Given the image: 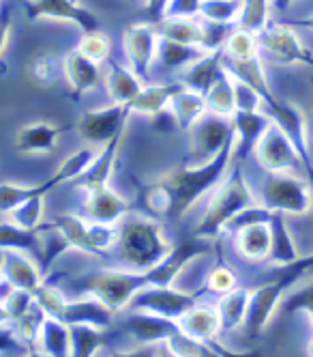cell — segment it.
Returning <instances> with one entry per match:
<instances>
[{
    "instance_id": "2",
    "label": "cell",
    "mask_w": 313,
    "mask_h": 357,
    "mask_svg": "<svg viewBox=\"0 0 313 357\" xmlns=\"http://www.w3.org/2000/svg\"><path fill=\"white\" fill-rule=\"evenodd\" d=\"M172 248L174 245L166 239L163 228L156 220L129 213L118 224V259L134 271H148L159 265Z\"/></svg>"
},
{
    "instance_id": "61",
    "label": "cell",
    "mask_w": 313,
    "mask_h": 357,
    "mask_svg": "<svg viewBox=\"0 0 313 357\" xmlns=\"http://www.w3.org/2000/svg\"><path fill=\"white\" fill-rule=\"evenodd\" d=\"M129 3H144V0H129Z\"/></svg>"
},
{
    "instance_id": "6",
    "label": "cell",
    "mask_w": 313,
    "mask_h": 357,
    "mask_svg": "<svg viewBox=\"0 0 313 357\" xmlns=\"http://www.w3.org/2000/svg\"><path fill=\"white\" fill-rule=\"evenodd\" d=\"M129 114H134L129 106L112 104L106 108H95L86 110L84 114L77 116L75 132L82 136L93 146H103L116 136L125 134L127 130V119Z\"/></svg>"
},
{
    "instance_id": "53",
    "label": "cell",
    "mask_w": 313,
    "mask_h": 357,
    "mask_svg": "<svg viewBox=\"0 0 313 357\" xmlns=\"http://www.w3.org/2000/svg\"><path fill=\"white\" fill-rule=\"evenodd\" d=\"M208 344H211L217 353H219V357H262V351H247V353H239V351H230V349H225L217 338H213V340H208Z\"/></svg>"
},
{
    "instance_id": "14",
    "label": "cell",
    "mask_w": 313,
    "mask_h": 357,
    "mask_svg": "<svg viewBox=\"0 0 313 357\" xmlns=\"http://www.w3.org/2000/svg\"><path fill=\"white\" fill-rule=\"evenodd\" d=\"M67 130V125H56L51 121L26 123L13 136V151L19 155H45L58 146V140Z\"/></svg>"
},
{
    "instance_id": "56",
    "label": "cell",
    "mask_w": 313,
    "mask_h": 357,
    "mask_svg": "<svg viewBox=\"0 0 313 357\" xmlns=\"http://www.w3.org/2000/svg\"><path fill=\"white\" fill-rule=\"evenodd\" d=\"M296 26H300V29H307V31H313V15H311V17H307V20H300V22H296Z\"/></svg>"
},
{
    "instance_id": "31",
    "label": "cell",
    "mask_w": 313,
    "mask_h": 357,
    "mask_svg": "<svg viewBox=\"0 0 313 357\" xmlns=\"http://www.w3.org/2000/svg\"><path fill=\"white\" fill-rule=\"evenodd\" d=\"M116 331L93 325H71V357H97Z\"/></svg>"
},
{
    "instance_id": "42",
    "label": "cell",
    "mask_w": 313,
    "mask_h": 357,
    "mask_svg": "<svg viewBox=\"0 0 313 357\" xmlns=\"http://www.w3.org/2000/svg\"><path fill=\"white\" fill-rule=\"evenodd\" d=\"M259 54V43H257V35L249 33L245 29H239L236 33L227 35L225 41V56L232 61H247Z\"/></svg>"
},
{
    "instance_id": "23",
    "label": "cell",
    "mask_w": 313,
    "mask_h": 357,
    "mask_svg": "<svg viewBox=\"0 0 313 357\" xmlns=\"http://www.w3.org/2000/svg\"><path fill=\"white\" fill-rule=\"evenodd\" d=\"M154 26L161 39L200 47L206 43V22L202 17H163Z\"/></svg>"
},
{
    "instance_id": "52",
    "label": "cell",
    "mask_w": 313,
    "mask_h": 357,
    "mask_svg": "<svg viewBox=\"0 0 313 357\" xmlns=\"http://www.w3.org/2000/svg\"><path fill=\"white\" fill-rule=\"evenodd\" d=\"M159 353V344H138L131 351H116L112 357H156Z\"/></svg>"
},
{
    "instance_id": "34",
    "label": "cell",
    "mask_w": 313,
    "mask_h": 357,
    "mask_svg": "<svg viewBox=\"0 0 313 357\" xmlns=\"http://www.w3.org/2000/svg\"><path fill=\"white\" fill-rule=\"evenodd\" d=\"M206 52H208V50H204L200 45H185V43H176V41H170V39H161L156 61H159L166 69H182V71H185L198 59H202Z\"/></svg>"
},
{
    "instance_id": "27",
    "label": "cell",
    "mask_w": 313,
    "mask_h": 357,
    "mask_svg": "<svg viewBox=\"0 0 313 357\" xmlns=\"http://www.w3.org/2000/svg\"><path fill=\"white\" fill-rule=\"evenodd\" d=\"M176 121L178 130H185L189 132L191 127L204 116V112L208 110L206 106V97L202 93H195L187 86H182L170 101V108H168Z\"/></svg>"
},
{
    "instance_id": "16",
    "label": "cell",
    "mask_w": 313,
    "mask_h": 357,
    "mask_svg": "<svg viewBox=\"0 0 313 357\" xmlns=\"http://www.w3.org/2000/svg\"><path fill=\"white\" fill-rule=\"evenodd\" d=\"M84 209H86L84 215L93 222L118 226L129 213H131V202L122 194L114 192L112 188H103V190L86 194Z\"/></svg>"
},
{
    "instance_id": "36",
    "label": "cell",
    "mask_w": 313,
    "mask_h": 357,
    "mask_svg": "<svg viewBox=\"0 0 313 357\" xmlns=\"http://www.w3.org/2000/svg\"><path fill=\"white\" fill-rule=\"evenodd\" d=\"M271 228H273V250H271V259L275 265H292L298 261V252L292 243V237L288 233V228L283 224V213L275 211L271 215Z\"/></svg>"
},
{
    "instance_id": "45",
    "label": "cell",
    "mask_w": 313,
    "mask_h": 357,
    "mask_svg": "<svg viewBox=\"0 0 313 357\" xmlns=\"http://www.w3.org/2000/svg\"><path fill=\"white\" fill-rule=\"evenodd\" d=\"M82 54H86L88 59L97 61V63H103L110 59V52H112V41L110 37L103 33L101 29L99 31H90V33H84L82 39L77 41V47Z\"/></svg>"
},
{
    "instance_id": "8",
    "label": "cell",
    "mask_w": 313,
    "mask_h": 357,
    "mask_svg": "<svg viewBox=\"0 0 313 357\" xmlns=\"http://www.w3.org/2000/svg\"><path fill=\"white\" fill-rule=\"evenodd\" d=\"M159 33L152 22H138L131 24L122 35V50L127 56V65L142 82L148 80L152 63L159 54Z\"/></svg>"
},
{
    "instance_id": "29",
    "label": "cell",
    "mask_w": 313,
    "mask_h": 357,
    "mask_svg": "<svg viewBox=\"0 0 313 357\" xmlns=\"http://www.w3.org/2000/svg\"><path fill=\"white\" fill-rule=\"evenodd\" d=\"M185 86V84H144L140 95L131 101V112L136 114H146V116H156L170 108L172 97Z\"/></svg>"
},
{
    "instance_id": "26",
    "label": "cell",
    "mask_w": 313,
    "mask_h": 357,
    "mask_svg": "<svg viewBox=\"0 0 313 357\" xmlns=\"http://www.w3.org/2000/svg\"><path fill=\"white\" fill-rule=\"evenodd\" d=\"M236 250L243 259H249V261L268 259L273 250L271 222H257V224L241 228L236 237Z\"/></svg>"
},
{
    "instance_id": "37",
    "label": "cell",
    "mask_w": 313,
    "mask_h": 357,
    "mask_svg": "<svg viewBox=\"0 0 313 357\" xmlns=\"http://www.w3.org/2000/svg\"><path fill=\"white\" fill-rule=\"evenodd\" d=\"M97 153H99V149L90 144V146H82V149L73 151L69 158H65V162L54 172V176L61 181V185L77 181V178H80L90 168V164L97 158Z\"/></svg>"
},
{
    "instance_id": "48",
    "label": "cell",
    "mask_w": 313,
    "mask_h": 357,
    "mask_svg": "<svg viewBox=\"0 0 313 357\" xmlns=\"http://www.w3.org/2000/svg\"><path fill=\"white\" fill-rule=\"evenodd\" d=\"M234 282H236V275L227 267H217L208 275V289L215 293H230L234 289Z\"/></svg>"
},
{
    "instance_id": "33",
    "label": "cell",
    "mask_w": 313,
    "mask_h": 357,
    "mask_svg": "<svg viewBox=\"0 0 313 357\" xmlns=\"http://www.w3.org/2000/svg\"><path fill=\"white\" fill-rule=\"evenodd\" d=\"M37 347L49 357H71V327L56 319H45Z\"/></svg>"
},
{
    "instance_id": "35",
    "label": "cell",
    "mask_w": 313,
    "mask_h": 357,
    "mask_svg": "<svg viewBox=\"0 0 313 357\" xmlns=\"http://www.w3.org/2000/svg\"><path fill=\"white\" fill-rule=\"evenodd\" d=\"M204 97L208 110L215 112L217 116L236 114V95H234V78L230 71H225Z\"/></svg>"
},
{
    "instance_id": "46",
    "label": "cell",
    "mask_w": 313,
    "mask_h": 357,
    "mask_svg": "<svg viewBox=\"0 0 313 357\" xmlns=\"http://www.w3.org/2000/svg\"><path fill=\"white\" fill-rule=\"evenodd\" d=\"M279 310L283 314H290V312H298V310H307L311 321H313V282L300 287L298 291L285 295L279 303ZM277 310V312H279Z\"/></svg>"
},
{
    "instance_id": "24",
    "label": "cell",
    "mask_w": 313,
    "mask_h": 357,
    "mask_svg": "<svg viewBox=\"0 0 313 357\" xmlns=\"http://www.w3.org/2000/svg\"><path fill=\"white\" fill-rule=\"evenodd\" d=\"M49 226L63 235V239L69 243V248L90 254V257H99L93 245V237H90V220L86 215L61 213L49 222Z\"/></svg>"
},
{
    "instance_id": "9",
    "label": "cell",
    "mask_w": 313,
    "mask_h": 357,
    "mask_svg": "<svg viewBox=\"0 0 313 357\" xmlns=\"http://www.w3.org/2000/svg\"><path fill=\"white\" fill-rule=\"evenodd\" d=\"M200 295L195 293H182L172 287H146L142 289L129 308L138 312H152L172 321H180L193 305H198Z\"/></svg>"
},
{
    "instance_id": "58",
    "label": "cell",
    "mask_w": 313,
    "mask_h": 357,
    "mask_svg": "<svg viewBox=\"0 0 313 357\" xmlns=\"http://www.w3.org/2000/svg\"><path fill=\"white\" fill-rule=\"evenodd\" d=\"M3 263H5V252L0 250V278H3Z\"/></svg>"
},
{
    "instance_id": "19",
    "label": "cell",
    "mask_w": 313,
    "mask_h": 357,
    "mask_svg": "<svg viewBox=\"0 0 313 357\" xmlns=\"http://www.w3.org/2000/svg\"><path fill=\"white\" fill-rule=\"evenodd\" d=\"M122 138H125V134L116 136L108 144L99 146V153H97L95 162L90 164V168L75 181L77 188L84 190L86 194L97 192V190H103V188H110V181H112L114 168H116V160H118V151H120Z\"/></svg>"
},
{
    "instance_id": "5",
    "label": "cell",
    "mask_w": 313,
    "mask_h": 357,
    "mask_svg": "<svg viewBox=\"0 0 313 357\" xmlns=\"http://www.w3.org/2000/svg\"><path fill=\"white\" fill-rule=\"evenodd\" d=\"M262 205L268 211L305 215L313 209V194L300 178L290 172H271L262 185Z\"/></svg>"
},
{
    "instance_id": "44",
    "label": "cell",
    "mask_w": 313,
    "mask_h": 357,
    "mask_svg": "<svg viewBox=\"0 0 313 357\" xmlns=\"http://www.w3.org/2000/svg\"><path fill=\"white\" fill-rule=\"evenodd\" d=\"M273 0H243V15L239 26L249 33H262L268 26V11Z\"/></svg>"
},
{
    "instance_id": "60",
    "label": "cell",
    "mask_w": 313,
    "mask_h": 357,
    "mask_svg": "<svg viewBox=\"0 0 313 357\" xmlns=\"http://www.w3.org/2000/svg\"><path fill=\"white\" fill-rule=\"evenodd\" d=\"M311 142H313V121H311Z\"/></svg>"
},
{
    "instance_id": "49",
    "label": "cell",
    "mask_w": 313,
    "mask_h": 357,
    "mask_svg": "<svg viewBox=\"0 0 313 357\" xmlns=\"http://www.w3.org/2000/svg\"><path fill=\"white\" fill-rule=\"evenodd\" d=\"M11 29H13L11 7L9 5H3V7H0V54H3L5 50H7V45H9Z\"/></svg>"
},
{
    "instance_id": "21",
    "label": "cell",
    "mask_w": 313,
    "mask_h": 357,
    "mask_svg": "<svg viewBox=\"0 0 313 357\" xmlns=\"http://www.w3.org/2000/svg\"><path fill=\"white\" fill-rule=\"evenodd\" d=\"M225 71L227 69L223 67V54L219 50H211V52H206L191 67L182 71V84L195 93L206 95Z\"/></svg>"
},
{
    "instance_id": "10",
    "label": "cell",
    "mask_w": 313,
    "mask_h": 357,
    "mask_svg": "<svg viewBox=\"0 0 313 357\" xmlns=\"http://www.w3.org/2000/svg\"><path fill=\"white\" fill-rule=\"evenodd\" d=\"M24 13L31 22L39 20H56V22H71L82 33L99 31V17L77 0H29L24 5Z\"/></svg>"
},
{
    "instance_id": "18",
    "label": "cell",
    "mask_w": 313,
    "mask_h": 357,
    "mask_svg": "<svg viewBox=\"0 0 313 357\" xmlns=\"http://www.w3.org/2000/svg\"><path fill=\"white\" fill-rule=\"evenodd\" d=\"M103 73L106 71L101 69V63L88 59L80 50H71L69 54H65V78L73 97L95 91L103 82Z\"/></svg>"
},
{
    "instance_id": "50",
    "label": "cell",
    "mask_w": 313,
    "mask_h": 357,
    "mask_svg": "<svg viewBox=\"0 0 313 357\" xmlns=\"http://www.w3.org/2000/svg\"><path fill=\"white\" fill-rule=\"evenodd\" d=\"M15 347H24L15 334V329L11 325H0V353L13 351Z\"/></svg>"
},
{
    "instance_id": "47",
    "label": "cell",
    "mask_w": 313,
    "mask_h": 357,
    "mask_svg": "<svg viewBox=\"0 0 313 357\" xmlns=\"http://www.w3.org/2000/svg\"><path fill=\"white\" fill-rule=\"evenodd\" d=\"M204 0H170L163 17H200Z\"/></svg>"
},
{
    "instance_id": "11",
    "label": "cell",
    "mask_w": 313,
    "mask_h": 357,
    "mask_svg": "<svg viewBox=\"0 0 313 357\" xmlns=\"http://www.w3.org/2000/svg\"><path fill=\"white\" fill-rule=\"evenodd\" d=\"M189 138H191V164H206L208 160L219 155L232 140H236V130H234V125H227L217 116L213 119L202 116L189 130Z\"/></svg>"
},
{
    "instance_id": "43",
    "label": "cell",
    "mask_w": 313,
    "mask_h": 357,
    "mask_svg": "<svg viewBox=\"0 0 313 357\" xmlns=\"http://www.w3.org/2000/svg\"><path fill=\"white\" fill-rule=\"evenodd\" d=\"M33 297H35V301H37V305L39 308L49 317V319H56V321H61V317H63V312H65V305H67V297H65V293L54 284V282H45L33 293Z\"/></svg>"
},
{
    "instance_id": "25",
    "label": "cell",
    "mask_w": 313,
    "mask_h": 357,
    "mask_svg": "<svg viewBox=\"0 0 313 357\" xmlns=\"http://www.w3.org/2000/svg\"><path fill=\"white\" fill-rule=\"evenodd\" d=\"M41 233H43V224L39 231H24V228L15 226L9 218L5 222H0V250L9 252H24L33 257L35 261H43V241H41Z\"/></svg>"
},
{
    "instance_id": "15",
    "label": "cell",
    "mask_w": 313,
    "mask_h": 357,
    "mask_svg": "<svg viewBox=\"0 0 313 357\" xmlns=\"http://www.w3.org/2000/svg\"><path fill=\"white\" fill-rule=\"evenodd\" d=\"M122 331L131 336L138 344H166L180 331V323L152 312L131 310V314L122 323Z\"/></svg>"
},
{
    "instance_id": "12",
    "label": "cell",
    "mask_w": 313,
    "mask_h": 357,
    "mask_svg": "<svg viewBox=\"0 0 313 357\" xmlns=\"http://www.w3.org/2000/svg\"><path fill=\"white\" fill-rule=\"evenodd\" d=\"M206 252H211V243H208V239L193 237V239L180 241L178 245L172 248V252L159 265H154L152 269L146 271L150 287H172L176 275L185 269L193 259L202 257V254H206Z\"/></svg>"
},
{
    "instance_id": "1",
    "label": "cell",
    "mask_w": 313,
    "mask_h": 357,
    "mask_svg": "<svg viewBox=\"0 0 313 357\" xmlns=\"http://www.w3.org/2000/svg\"><path fill=\"white\" fill-rule=\"evenodd\" d=\"M234 155H236V140H232L219 155L206 164H185L168 172L146 190V205L166 218H182L206 192H211L221 181Z\"/></svg>"
},
{
    "instance_id": "39",
    "label": "cell",
    "mask_w": 313,
    "mask_h": 357,
    "mask_svg": "<svg viewBox=\"0 0 313 357\" xmlns=\"http://www.w3.org/2000/svg\"><path fill=\"white\" fill-rule=\"evenodd\" d=\"M241 15H243V0H204L200 9L202 20L211 24H221V26L241 22Z\"/></svg>"
},
{
    "instance_id": "3",
    "label": "cell",
    "mask_w": 313,
    "mask_h": 357,
    "mask_svg": "<svg viewBox=\"0 0 313 357\" xmlns=\"http://www.w3.org/2000/svg\"><path fill=\"white\" fill-rule=\"evenodd\" d=\"M150 287L146 271H120V269H97L86 275L73 278L71 289L75 293L90 295L106 303L112 312L127 310L134 297Z\"/></svg>"
},
{
    "instance_id": "51",
    "label": "cell",
    "mask_w": 313,
    "mask_h": 357,
    "mask_svg": "<svg viewBox=\"0 0 313 357\" xmlns=\"http://www.w3.org/2000/svg\"><path fill=\"white\" fill-rule=\"evenodd\" d=\"M168 5H170V0H144V11L148 15V22L156 24L159 20H163Z\"/></svg>"
},
{
    "instance_id": "32",
    "label": "cell",
    "mask_w": 313,
    "mask_h": 357,
    "mask_svg": "<svg viewBox=\"0 0 313 357\" xmlns=\"http://www.w3.org/2000/svg\"><path fill=\"white\" fill-rule=\"evenodd\" d=\"M251 291L247 289H232L217 305L219 319H221V331H234L241 329L247 321L249 312Z\"/></svg>"
},
{
    "instance_id": "28",
    "label": "cell",
    "mask_w": 313,
    "mask_h": 357,
    "mask_svg": "<svg viewBox=\"0 0 313 357\" xmlns=\"http://www.w3.org/2000/svg\"><path fill=\"white\" fill-rule=\"evenodd\" d=\"M180 329L185 334L198 338V340H213L217 338V334L221 331V319H219V310L211 308V305H193V308L182 317L180 321Z\"/></svg>"
},
{
    "instance_id": "20",
    "label": "cell",
    "mask_w": 313,
    "mask_h": 357,
    "mask_svg": "<svg viewBox=\"0 0 313 357\" xmlns=\"http://www.w3.org/2000/svg\"><path fill=\"white\" fill-rule=\"evenodd\" d=\"M65 325H93L101 329H110L114 323V312L108 308L106 303H101L99 299L90 297L88 299H67L65 312L61 317Z\"/></svg>"
},
{
    "instance_id": "41",
    "label": "cell",
    "mask_w": 313,
    "mask_h": 357,
    "mask_svg": "<svg viewBox=\"0 0 313 357\" xmlns=\"http://www.w3.org/2000/svg\"><path fill=\"white\" fill-rule=\"evenodd\" d=\"M166 347L176 357H219V353L211 344H208L206 340H198V338L185 334L182 329L166 342Z\"/></svg>"
},
{
    "instance_id": "54",
    "label": "cell",
    "mask_w": 313,
    "mask_h": 357,
    "mask_svg": "<svg viewBox=\"0 0 313 357\" xmlns=\"http://www.w3.org/2000/svg\"><path fill=\"white\" fill-rule=\"evenodd\" d=\"M300 267H303L305 275H313V257H309V259H300Z\"/></svg>"
},
{
    "instance_id": "7",
    "label": "cell",
    "mask_w": 313,
    "mask_h": 357,
    "mask_svg": "<svg viewBox=\"0 0 313 357\" xmlns=\"http://www.w3.org/2000/svg\"><path fill=\"white\" fill-rule=\"evenodd\" d=\"M255 155L268 172H294L298 166L300 151L281 127L271 119L266 130L259 134L255 142Z\"/></svg>"
},
{
    "instance_id": "38",
    "label": "cell",
    "mask_w": 313,
    "mask_h": 357,
    "mask_svg": "<svg viewBox=\"0 0 313 357\" xmlns=\"http://www.w3.org/2000/svg\"><path fill=\"white\" fill-rule=\"evenodd\" d=\"M29 75L41 86H51L65 75V59H58L51 52L37 54L29 65Z\"/></svg>"
},
{
    "instance_id": "59",
    "label": "cell",
    "mask_w": 313,
    "mask_h": 357,
    "mask_svg": "<svg viewBox=\"0 0 313 357\" xmlns=\"http://www.w3.org/2000/svg\"><path fill=\"white\" fill-rule=\"evenodd\" d=\"M309 357H313V340L309 342Z\"/></svg>"
},
{
    "instance_id": "57",
    "label": "cell",
    "mask_w": 313,
    "mask_h": 357,
    "mask_svg": "<svg viewBox=\"0 0 313 357\" xmlns=\"http://www.w3.org/2000/svg\"><path fill=\"white\" fill-rule=\"evenodd\" d=\"M156 357H176L166 344H159V353H156Z\"/></svg>"
},
{
    "instance_id": "55",
    "label": "cell",
    "mask_w": 313,
    "mask_h": 357,
    "mask_svg": "<svg viewBox=\"0 0 313 357\" xmlns=\"http://www.w3.org/2000/svg\"><path fill=\"white\" fill-rule=\"evenodd\" d=\"M24 357H49L47 353H43L39 347H33V349H29V351H26V355Z\"/></svg>"
},
{
    "instance_id": "22",
    "label": "cell",
    "mask_w": 313,
    "mask_h": 357,
    "mask_svg": "<svg viewBox=\"0 0 313 357\" xmlns=\"http://www.w3.org/2000/svg\"><path fill=\"white\" fill-rule=\"evenodd\" d=\"M103 86H106L112 104L131 106V101L144 89V82L129 67L120 63H110L108 71L103 73Z\"/></svg>"
},
{
    "instance_id": "30",
    "label": "cell",
    "mask_w": 313,
    "mask_h": 357,
    "mask_svg": "<svg viewBox=\"0 0 313 357\" xmlns=\"http://www.w3.org/2000/svg\"><path fill=\"white\" fill-rule=\"evenodd\" d=\"M61 188V181L51 174L49 178L35 185H19V183H0V213L9 215L13 209H17L22 202H26L29 198L37 196V194H49L51 190Z\"/></svg>"
},
{
    "instance_id": "13",
    "label": "cell",
    "mask_w": 313,
    "mask_h": 357,
    "mask_svg": "<svg viewBox=\"0 0 313 357\" xmlns=\"http://www.w3.org/2000/svg\"><path fill=\"white\" fill-rule=\"evenodd\" d=\"M257 43L259 52H264L281 65H294V63H305L313 67V59L307 54V50L298 41V37L288 29V26H266L262 33H257Z\"/></svg>"
},
{
    "instance_id": "17",
    "label": "cell",
    "mask_w": 313,
    "mask_h": 357,
    "mask_svg": "<svg viewBox=\"0 0 313 357\" xmlns=\"http://www.w3.org/2000/svg\"><path fill=\"white\" fill-rule=\"evenodd\" d=\"M3 282L9 289L35 293L45 280L43 273L37 267V261L24 252L9 250L5 252V263H3Z\"/></svg>"
},
{
    "instance_id": "4",
    "label": "cell",
    "mask_w": 313,
    "mask_h": 357,
    "mask_svg": "<svg viewBox=\"0 0 313 357\" xmlns=\"http://www.w3.org/2000/svg\"><path fill=\"white\" fill-rule=\"evenodd\" d=\"M253 205H262V202H257V198L253 196V192L243 178L241 170L236 168L213 196L204 218L200 220V226L193 231V237L208 239V241L215 239L225 226H230L234 218L241 215L245 209Z\"/></svg>"
},
{
    "instance_id": "40",
    "label": "cell",
    "mask_w": 313,
    "mask_h": 357,
    "mask_svg": "<svg viewBox=\"0 0 313 357\" xmlns=\"http://www.w3.org/2000/svg\"><path fill=\"white\" fill-rule=\"evenodd\" d=\"M43 213H45V194H37L26 202H22V205L13 209L7 218L15 226L24 228V231H39L43 224Z\"/></svg>"
}]
</instances>
